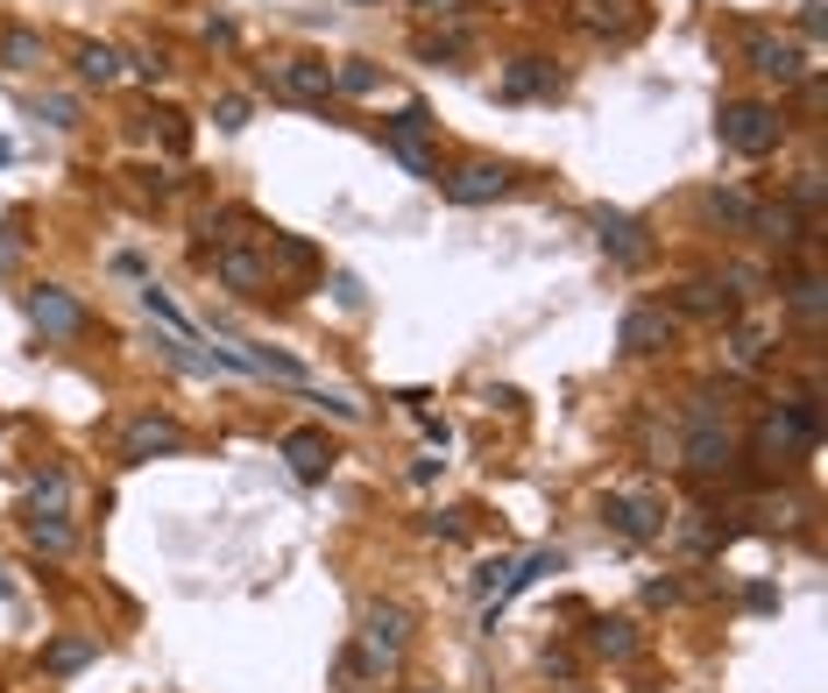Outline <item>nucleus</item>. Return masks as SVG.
<instances>
[{"label": "nucleus", "mask_w": 828, "mask_h": 693, "mask_svg": "<svg viewBox=\"0 0 828 693\" xmlns=\"http://www.w3.org/2000/svg\"><path fill=\"white\" fill-rule=\"evenodd\" d=\"M821 439V397L815 389H801L793 403H779V411H765L758 425V460H807Z\"/></svg>", "instance_id": "1"}, {"label": "nucleus", "mask_w": 828, "mask_h": 693, "mask_svg": "<svg viewBox=\"0 0 828 693\" xmlns=\"http://www.w3.org/2000/svg\"><path fill=\"white\" fill-rule=\"evenodd\" d=\"M715 134H722V149L730 156H772L779 142H786V114L779 107H765V99H730L722 107V120H715Z\"/></svg>", "instance_id": "2"}, {"label": "nucleus", "mask_w": 828, "mask_h": 693, "mask_svg": "<svg viewBox=\"0 0 828 693\" xmlns=\"http://www.w3.org/2000/svg\"><path fill=\"white\" fill-rule=\"evenodd\" d=\"M687 474H701V481H715V474H730L736 467V432L715 418V403L709 397H695V411H687Z\"/></svg>", "instance_id": "3"}, {"label": "nucleus", "mask_w": 828, "mask_h": 693, "mask_svg": "<svg viewBox=\"0 0 828 693\" xmlns=\"http://www.w3.org/2000/svg\"><path fill=\"white\" fill-rule=\"evenodd\" d=\"M432 134H440V120L425 107H404L397 120H383V149L404 163L411 177H440V156H432Z\"/></svg>", "instance_id": "4"}, {"label": "nucleus", "mask_w": 828, "mask_h": 693, "mask_svg": "<svg viewBox=\"0 0 828 693\" xmlns=\"http://www.w3.org/2000/svg\"><path fill=\"white\" fill-rule=\"evenodd\" d=\"M744 64L758 71V79H772V85H801L807 71H815V64H807V50H801V43L772 36V28H750V36H744Z\"/></svg>", "instance_id": "5"}, {"label": "nucleus", "mask_w": 828, "mask_h": 693, "mask_svg": "<svg viewBox=\"0 0 828 693\" xmlns=\"http://www.w3.org/2000/svg\"><path fill=\"white\" fill-rule=\"evenodd\" d=\"M404 644H411V609H397V601H375V609L361 615V651H369L375 666H397Z\"/></svg>", "instance_id": "6"}, {"label": "nucleus", "mask_w": 828, "mask_h": 693, "mask_svg": "<svg viewBox=\"0 0 828 693\" xmlns=\"http://www.w3.org/2000/svg\"><path fill=\"white\" fill-rule=\"evenodd\" d=\"M269 85L305 99V107H326V99H334V64H319V57H277V64H269Z\"/></svg>", "instance_id": "7"}, {"label": "nucleus", "mask_w": 828, "mask_h": 693, "mask_svg": "<svg viewBox=\"0 0 828 693\" xmlns=\"http://www.w3.org/2000/svg\"><path fill=\"white\" fill-rule=\"evenodd\" d=\"M440 185H446V199H454V205H495V199H503L510 185H517V177H510L503 163L475 156V163H460L454 177H440Z\"/></svg>", "instance_id": "8"}, {"label": "nucleus", "mask_w": 828, "mask_h": 693, "mask_svg": "<svg viewBox=\"0 0 828 693\" xmlns=\"http://www.w3.org/2000/svg\"><path fill=\"white\" fill-rule=\"evenodd\" d=\"M602 524H609L616 538H630V545H644V538L666 531V509H658L652 495H602Z\"/></svg>", "instance_id": "9"}, {"label": "nucleus", "mask_w": 828, "mask_h": 693, "mask_svg": "<svg viewBox=\"0 0 828 693\" xmlns=\"http://www.w3.org/2000/svg\"><path fill=\"white\" fill-rule=\"evenodd\" d=\"M28 319H36L50 340H79V333H85V305H79L71 291H57V283L28 291Z\"/></svg>", "instance_id": "10"}, {"label": "nucleus", "mask_w": 828, "mask_h": 693, "mask_svg": "<svg viewBox=\"0 0 828 693\" xmlns=\"http://www.w3.org/2000/svg\"><path fill=\"white\" fill-rule=\"evenodd\" d=\"M595 240H602V248H609L623 269L652 262V240H644V220H630V213H609V205H595Z\"/></svg>", "instance_id": "11"}, {"label": "nucleus", "mask_w": 828, "mask_h": 693, "mask_svg": "<svg viewBox=\"0 0 828 693\" xmlns=\"http://www.w3.org/2000/svg\"><path fill=\"white\" fill-rule=\"evenodd\" d=\"M666 340H673V312H658V305H630L623 326H616V346H623V354H658Z\"/></svg>", "instance_id": "12"}, {"label": "nucleus", "mask_w": 828, "mask_h": 693, "mask_svg": "<svg viewBox=\"0 0 828 693\" xmlns=\"http://www.w3.org/2000/svg\"><path fill=\"white\" fill-rule=\"evenodd\" d=\"M177 446H185V425H177V418H156V411L120 432V454L128 460H156V454H177Z\"/></svg>", "instance_id": "13"}, {"label": "nucleus", "mask_w": 828, "mask_h": 693, "mask_svg": "<svg viewBox=\"0 0 828 693\" xmlns=\"http://www.w3.org/2000/svg\"><path fill=\"white\" fill-rule=\"evenodd\" d=\"M283 460H291V474L298 481H326L334 474V446H326V432H312V425H298V432H283Z\"/></svg>", "instance_id": "14"}, {"label": "nucleus", "mask_w": 828, "mask_h": 693, "mask_svg": "<svg viewBox=\"0 0 828 693\" xmlns=\"http://www.w3.org/2000/svg\"><path fill=\"white\" fill-rule=\"evenodd\" d=\"M213 277L228 283L234 297H263L269 262H263V255H248V248H213Z\"/></svg>", "instance_id": "15"}, {"label": "nucleus", "mask_w": 828, "mask_h": 693, "mask_svg": "<svg viewBox=\"0 0 828 693\" xmlns=\"http://www.w3.org/2000/svg\"><path fill=\"white\" fill-rule=\"evenodd\" d=\"M673 305H680V312H695V319H730V312H736V297L722 291L715 277H695V283H680V291H673Z\"/></svg>", "instance_id": "16"}, {"label": "nucleus", "mask_w": 828, "mask_h": 693, "mask_svg": "<svg viewBox=\"0 0 828 693\" xmlns=\"http://www.w3.org/2000/svg\"><path fill=\"white\" fill-rule=\"evenodd\" d=\"M503 93L510 99H546V93H560V79H552L546 57H517V64L503 71Z\"/></svg>", "instance_id": "17"}, {"label": "nucleus", "mask_w": 828, "mask_h": 693, "mask_svg": "<svg viewBox=\"0 0 828 693\" xmlns=\"http://www.w3.org/2000/svg\"><path fill=\"white\" fill-rule=\"evenodd\" d=\"M263 262H277V269H291V277H305V269H319V248H312L305 234H277V227H269V234H263Z\"/></svg>", "instance_id": "18"}, {"label": "nucleus", "mask_w": 828, "mask_h": 693, "mask_svg": "<svg viewBox=\"0 0 828 693\" xmlns=\"http://www.w3.org/2000/svg\"><path fill=\"white\" fill-rule=\"evenodd\" d=\"M71 64H79V79H85V85H114L120 71H128L114 43H79V57H71Z\"/></svg>", "instance_id": "19"}, {"label": "nucleus", "mask_w": 828, "mask_h": 693, "mask_svg": "<svg viewBox=\"0 0 828 693\" xmlns=\"http://www.w3.org/2000/svg\"><path fill=\"white\" fill-rule=\"evenodd\" d=\"M0 64L8 71H36L43 64V36L36 28H0Z\"/></svg>", "instance_id": "20"}, {"label": "nucleus", "mask_w": 828, "mask_h": 693, "mask_svg": "<svg viewBox=\"0 0 828 693\" xmlns=\"http://www.w3.org/2000/svg\"><path fill=\"white\" fill-rule=\"evenodd\" d=\"M588 644H595L602 658H638V623H623V615H602Z\"/></svg>", "instance_id": "21"}, {"label": "nucleus", "mask_w": 828, "mask_h": 693, "mask_svg": "<svg viewBox=\"0 0 828 693\" xmlns=\"http://www.w3.org/2000/svg\"><path fill=\"white\" fill-rule=\"evenodd\" d=\"M701 213L722 220V227H750V220H758V205H750L744 191H701Z\"/></svg>", "instance_id": "22"}, {"label": "nucleus", "mask_w": 828, "mask_h": 693, "mask_svg": "<svg viewBox=\"0 0 828 693\" xmlns=\"http://www.w3.org/2000/svg\"><path fill=\"white\" fill-rule=\"evenodd\" d=\"M821 291H828V283L815 277V269L786 283V305H793V319H801V326H821Z\"/></svg>", "instance_id": "23"}, {"label": "nucleus", "mask_w": 828, "mask_h": 693, "mask_svg": "<svg viewBox=\"0 0 828 693\" xmlns=\"http://www.w3.org/2000/svg\"><path fill=\"white\" fill-rule=\"evenodd\" d=\"M375 85H383V71H375L369 57H348V64H334V93H348V99H369Z\"/></svg>", "instance_id": "24"}, {"label": "nucleus", "mask_w": 828, "mask_h": 693, "mask_svg": "<svg viewBox=\"0 0 828 693\" xmlns=\"http://www.w3.org/2000/svg\"><path fill=\"white\" fill-rule=\"evenodd\" d=\"M93 651H100V644L65 637V644H50V651H43V666H50V672H79V666H93Z\"/></svg>", "instance_id": "25"}, {"label": "nucleus", "mask_w": 828, "mask_h": 693, "mask_svg": "<svg viewBox=\"0 0 828 693\" xmlns=\"http://www.w3.org/2000/svg\"><path fill=\"white\" fill-rule=\"evenodd\" d=\"M71 524L65 517H28V545H43V552H71Z\"/></svg>", "instance_id": "26"}, {"label": "nucleus", "mask_w": 828, "mask_h": 693, "mask_svg": "<svg viewBox=\"0 0 828 693\" xmlns=\"http://www.w3.org/2000/svg\"><path fill=\"white\" fill-rule=\"evenodd\" d=\"M142 305H149V312H156V319H163V326H171V333H177V340H191V319H185V312H177V305H171V291H156V283H142Z\"/></svg>", "instance_id": "27"}, {"label": "nucleus", "mask_w": 828, "mask_h": 693, "mask_svg": "<svg viewBox=\"0 0 828 693\" xmlns=\"http://www.w3.org/2000/svg\"><path fill=\"white\" fill-rule=\"evenodd\" d=\"M65 503H71V481L65 474L36 481V517H65Z\"/></svg>", "instance_id": "28"}, {"label": "nucleus", "mask_w": 828, "mask_h": 693, "mask_svg": "<svg viewBox=\"0 0 828 693\" xmlns=\"http://www.w3.org/2000/svg\"><path fill=\"white\" fill-rule=\"evenodd\" d=\"M28 114H36V120H50V128H79V99H28Z\"/></svg>", "instance_id": "29"}, {"label": "nucleus", "mask_w": 828, "mask_h": 693, "mask_svg": "<svg viewBox=\"0 0 828 693\" xmlns=\"http://www.w3.org/2000/svg\"><path fill=\"white\" fill-rule=\"evenodd\" d=\"M206 234H213L220 248H234V240H255V220H248V213H220V220H213Z\"/></svg>", "instance_id": "30"}, {"label": "nucleus", "mask_w": 828, "mask_h": 693, "mask_svg": "<svg viewBox=\"0 0 828 693\" xmlns=\"http://www.w3.org/2000/svg\"><path fill=\"white\" fill-rule=\"evenodd\" d=\"M730 346H736V361H744V368H758V361L772 354V346H765V326H736Z\"/></svg>", "instance_id": "31"}, {"label": "nucleus", "mask_w": 828, "mask_h": 693, "mask_svg": "<svg viewBox=\"0 0 828 693\" xmlns=\"http://www.w3.org/2000/svg\"><path fill=\"white\" fill-rule=\"evenodd\" d=\"M460 50H468L460 36H418V57H425V64H454Z\"/></svg>", "instance_id": "32"}, {"label": "nucleus", "mask_w": 828, "mask_h": 693, "mask_svg": "<svg viewBox=\"0 0 828 693\" xmlns=\"http://www.w3.org/2000/svg\"><path fill=\"white\" fill-rule=\"evenodd\" d=\"M213 120H220V128H228V134H241V128H248V99H241V93L213 99Z\"/></svg>", "instance_id": "33"}, {"label": "nucleus", "mask_w": 828, "mask_h": 693, "mask_svg": "<svg viewBox=\"0 0 828 693\" xmlns=\"http://www.w3.org/2000/svg\"><path fill=\"white\" fill-rule=\"evenodd\" d=\"M128 71H135V79H149V85H156L163 71H171V57H163V50H135V57H128Z\"/></svg>", "instance_id": "34"}, {"label": "nucleus", "mask_w": 828, "mask_h": 693, "mask_svg": "<svg viewBox=\"0 0 828 693\" xmlns=\"http://www.w3.org/2000/svg\"><path fill=\"white\" fill-rule=\"evenodd\" d=\"M793 205H801V213H815V205H821V171H801V177H793Z\"/></svg>", "instance_id": "35"}, {"label": "nucleus", "mask_w": 828, "mask_h": 693, "mask_svg": "<svg viewBox=\"0 0 828 693\" xmlns=\"http://www.w3.org/2000/svg\"><path fill=\"white\" fill-rule=\"evenodd\" d=\"M206 43H220V50H234V43H241V28L228 22V14H213V22H206Z\"/></svg>", "instance_id": "36"}, {"label": "nucleus", "mask_w": 828, "mask_h": 693, "mask_svg": "<svg viewBox=\"0 0 828 693\" xmlns=\"http://www.w3.org/2000/svg\"><path fill=\"white\" fill-rule=\"evenodd\" d=\"M14 262H22V234H0V277H8Z\"/></svg>", "instance_id": "37"}, {"label": "nucleus", "mask_w": 828, "mask_h": 693, "mask_svg": "<svg viewBox=\"0 0 828 693\" xmlns=\"http://www.w3.org/2000/svg\"><path fill=\"white\" fill-rule=\"evenodd\" d=\"M8 156H14V149H8V142H0V163H8Z\"/></svg>", "instance_id": "38"}, {"label": "nucleus", "mask_w": 828, "mask_h": 693, "mask_svg": "<svg viewBox=\"0 0 828 693\" xmlns=\"http://www.w3.org/2000/svg\"><path fill=\"white\" fill-rule=\"evenodd\" d=\"M418 8H440V0H418Z\"/></svg>", "instance_id": "39"}]
</instances>
